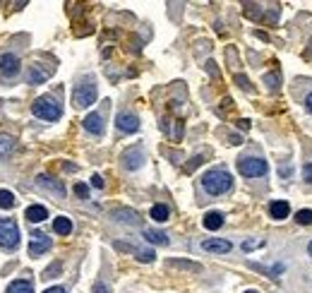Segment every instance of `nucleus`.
Instances as JSON below:
<instances>
[{
  "label": "nucleus",
  "mask_w": 312,
  "mask_h": 293,
  "mask_svg": "<svg viewBox=\"0 0 312 293\" xmlns=\"http://www.w3.org/2000/svg\"><path fill=\"white\" fill-rule=\"evenodd\" d=\"M202 188H204L207 195L216 197V195H224V192H228L233 188V178H230L226 168H211V171H207L202 176Z\"/></svg>",
  "instance_id": "nucleus-1"
},
{
  "label": "nucleus",
  "mask_w": 312,
  "mask_h": 293,
  "mask_svg": "<svg viewBox=\"0 0 312 293\" xmlns=\"http://www.w3.org/2000/svg\"><path fill=\"white\" fill-rule=\"evenodd\" d=\"M31 113L36 118H41V120H46V123H56L62 116V106L58 104L51 94H46V96H39L31 104Z\"/></svg>",
  "instance_id": "nucleus-2"
},
{
  "label": "nucleus",
  "mask_w": 312,
  "mask_h": 293,
  "mask_svg": "<svg viewBox=\"0 0 312 293\" xmlns=\"http://www.w3.org/2000/svg\"><path fill=\"white\" fill-rule=\"evenodd\" d=\"M96 101V84L91 77H84L77 87L72 89V104L75 108H86Z\"/></svg>",
  "instance_id": "nucleus-3"
},
{
  "label": "nucleus",
  "mask_w": 312,
  "mask_h": 293,
  "mask_svg": "<svg viewBox=\"0 0 312 293\" xmlns=\"http://www.w3.org/2000/svg\"><path fill=\"white\" fill-rule=\"evenodd\" d=\"M267 161L259 159V156H243L238 159V173L245 178H262L267 173Z\"/></svg>",
  "instance_id": "nucleus-4"
},
{
  "label": "nucleus",
  "mask_w": 312,
  "mask_h": 293,
  "mask_svg": "<svg viewBox=\"0 0 312 293\" xmlns=\"http://www.w3.org/2000/svg\"><path fill=\"white\" fill-rule=\"evenodd\" d=\"M20 245V229L12 219H0V248L15 250Z\"/></svg>",
  "instance_id": "nucleus-5"
},
{
  "label": "nucleus",
  "mask_w": 312,
  "mask_h": 293,
  "mask_svg": "<svg viewBox=\"0 0 312 293\" xmlns=\"http://www.w3.org/2000/svg\"><path fill=\"white\" fill-rule=\"evenodd\" d=\"M120 161H123V168H127V171H137V168H142L144 161H146L144 149L140 145L125 149V151H123V156H120Z\"/></svg>",
  "instance_id": "nucleus-6"
},
{
  "label": "nucleus",
  "mask_w": 312,
  "mask_h": 293,
  "mask_svg": "<svg viewBox=\"0 0 312 293\" xmlns=\"http://www.w3.org/2000/svg\"><path fill=\"white\" fill-rule=\"evenodd\" d=\"M115 127H118L120 132L132 135V132L140 130V118L135 116V113H130V111H120L118 118H115Z\"/></svg>",
  "instance_id": "nucleus-7"
},
{
  "label": "nucleus",
  "mask_w": 312,
  "mask_h": 293,
  "mask_svg": "<svg viewBox=\"0 0 312 293\" xmlns=\"http://www.w3.org/2000/svg\"><path fill=\"white\" fill-rule=\"evenodd\" d=\"M48 248H51V238H48V235L41 233V231L31 233V240H29V255H31V257H39V255H43Z\"/></svg>",
  "instance_id": "nucleus-8"
},
{
  "label": "nucleus",
  "mask_w": 312,
  "mask_h": 293,
  "mask_svg": "<svg viewBox=\"0 0 312 293\" xmlns=\"http://www.w3.org/2000/svg\"><path fill=\"white\" fill-rule=\"evenodd\" d=\"M17 72H20V58L15 53H0V75L10 80Z\"/></svg>",
  "instance_id": "nucleus-9"
},
{
  "label": "nucleus",
  "mask_w": 312,
  "mask_h": 293,
  "mask_svg": "<svg viewBox=\"0 0 312 293\" xmlns=\"http://www.w3.org/2000/svg\"><path fill=\"white\" fill-rule=\"evenodd\" d=\"M230 243L224 240V238H207V240H202V250L204 252H211V255H226L230 252Z\"/></svg>",
  "instance_id": "nucleus-10"
},
{
  "label": "nucleus",
  "mask_w": 312,
  "mask_h": 293,
  "mask_svg": "<svg viewBox=\"0 0 312 293\" xmlns=\"http://www.w3.org/2000/svg\"><path fill=\"white\" fill-rule=\"evenodd\" d=\"M48 77H51V70H46L43 65H39V63L29 65V70H27V82L29 84H43Z\"/></svg>",
  "instance_id": "nucleus-11"
},
{
  "label": "nucleus",
  "mask_w": 312,
  "mask_h": 293,
  "mask_svg": "<svg viewBox=\"0 0 312 293\" xmlns=\"http://www.w3.org/2000/svg\"><path fill=\"white\" fill-rule=\"evenodd\" d=\"M36 183L43 188V190H48V192H53L56 197H65V185L60 183V180H56V178H51V176H41L36 178Z\"/></svg>",
  "instance_id": "nucleus-12"
},
{
  "label": "nucleus",
  "mask_w": 312,
  "mask_h": 293,
  "mask_svg": "<svg viewBox=\"0 0 312 293\" xmlns=\"http://www.w3.org/2000/svg\"><path fill=\"white\" fill-rule=\"evenodd\" d=\"M84 130L89 132V135H104V118H101V113H89V116L84 118Z\"/></svg>",
  "instance_id": "nucleus-13"
},
{
  "label": "nucleus",
  "mask_w": 312,
  "mask_h": 293,
  "mask_svg": "<svg viewBox=\"0 0 312 293\" xmlns=\"http://www.w3.org/2000/svg\"><path fill=\"white\" fill-rule=\"evenodd\" d=\"M269 214H271V219L284 221V219H288V214H291V205L286 200H276V202L269 205Z\"/></svg>",
  "instance_id": "nucleus-14"
},
{
  "label": "nucleus",
  "mask_w": 312,
  "mask_h": 293,
  "mask_svg": "<svg viewBox=\"0 0 312 293\" xmlns=\"http://www.w3.org/2000/svg\"><path fill=\"white\" fill-rule=\"evenodd\" d=\"M113 219L120 221V224H130V226H137L140 224V214L135 209H115Z\"/></svg>",
  "instance_id": "nucleus-15"
},
{
  "label": "nucleus",
  "mask_w": 312,
  "mask_h": 293,
  "mask_svg": "<svg viewBox=\"0 0 312 293\" xmlns=\"http://www.w3.org/2000/svg\"><path fill=\"white\" fill-rule=\"evenodd\" d=\"M24 216H27V221H31V224H41V221L48 219V209L41 205H31V207H27Z\"/></svg>",
  "instance_id": "nucleus-16"
},
{
  "label": "nucleus",
  "mask_w": 312,
  "mask_h": 293,
  "mask_svg": "<svg viewBox=\"0 0 312 293\" xmlns=\"http://www.w3.org/2000/svg\"><path fill=\"white\" fill-rule=\"evenodd\" d=\"M202 224H204V229H209V231H219V229L224 226V214H221V211H207L204 219H202Z\"/></svg>",
  "instance_id": "nucleus-17"
},
{
  "label": "nucleus",
  "mask_w": 312,
  "mask_h": 293,
  "mask_svg": "<svg viewBox=\"0 0 312 293\" xmlns=\"http://www.w3.org/2000/svg\"><path fill=\"white\" fill-rule=\"evenodd\" d=\"M170 269H183V272H190V274H199L202 272V264L197 262H187V260H168Z\"/></svg>",
  "instance_id": "nucleus-18"
},
{
  "label": "nucleus",
  "mask_w": 312,
  "mask_h": 293,
  "mask_svg": "<svg viewBox=\"0 0 312 293\" xmlns=\"http://www.w3.org/2000/svg\"><path fill=\"white\" fill-rule=\"evenodd\" d=\"M149 216L156 221V224H166L170 216V209L166 205H154L151 207V211H149Z\"/></svg>",
  "instance_id": "nucleus-19"
},
{
  "label": "nucleus",
  "mask_w": 312,
  "mask_h": 293,
  "mask_svg": "<svg viewBox=\"0 0 312 293\" xmlns=\"http://www.w3.org/2000/svg\"><path fill=\"white\" fill-rule=\"evenodd\" d=\"M144 238L149 240V243H154V245H168V235L161 233V231H156V229H144Z\"/></svg>",
  "instance_id": "nucleus-20"
},
{
  "label": "nucleus",
  "mask_w": 312,
  "mask_h": 293,
  "mask_svg": "<svg viewBox=\"0 0 312 293\" xmlns=\"http://www.w3.org/2000/svg\"><path fill=\"white\" fill-rule=\"evenodd\" d=\"M53 231L58 235H70L72 233V221L67 216H58V219H53Z\"/></svg>",
  "instance_id": "nucleus-21"
},
{
  "label": "nucleus",
  "mask_w": 312,
  "mask_h": 293,
  "mask_svg": "<svg viewBox=\"0 0 312 293\" xmlns=\"http://www.w3.org/2000/svg\"><path fill=\"white\" fill-rule=\"evenodd\" d=\"M5 293H34V284L27 281V279H17V281H12V284L7 286Z\"/></svg>",
  "instance_id": "nucleus-22"
},
{
  "label": "nucleus",
  "mask_w": 312,
  "mask_h": 293,
  "mask_svg": "<svg viewBox=\"0 0 312 293\" xmlns=\"http://www.w3.org/2000/svg\"><path fill=\"white\" fill-rule=\"evenodd\" d=\"M15 205H17L15 195L10 190H0V209H12Z\"/></svg>",
  "instance_id": "nucleus-23"
},
{
  "label": "nucleus",
  "mask_w": 312,
  "mask_h": 293,
  "mask_svg": "<svg viewBox=\"0 0 312 293\" xmlns=\"http://www.w3.org/2000/svg\"><path fill=\"white\" fill-rule=\"evenodd\" d=\"M295 221H298L300 226H310L312 224V209H300V211L295 214Z\"/></svg>",
  "instance_id": "nucleus-24"
},
{
  "label": "nucleus",
  "mask_w": 312,
  "mask_h": 293,
  "mask_svg": "<svg viewBox=\"0 0 312 293\" xmlns=\"http://www.w3.org/2000/svg\"><path fill=\"white\" fill-rule=\"evenodd\" d=\"M264 84L269 89H276L279 84H281V77L276 75V72H269V75H264Z\"/></svg>",
  "instance_id": "nucleus-25"
},
{
  "label": "nucleus",
  "mask_w": 312,
  "mask_h": 293,
  "mask_svg": "<svg viewBox=\"0 0 312 293\" xmlns=\"http://www.w3.org/2000/svg\"><path fill=\"white\" fill-rule=\"evenodd\" d=\"M60 272H62V264H60V262H53L51 267H48V269H46V272H43V279H56Z\"/></svg>",
  "instance_id": "nucleus-26"
},
{
  "label": "nucleus",
  "mask_w": 312,
  "mask_h": 293,
  "mask_svg": "<svg viewBox=\"0 0 312 293\" xmlns=\"http://www.w3.org/2000/svg\"><path fill=\"white\" fill-rule=\"evenodd\" d=\"M10 151H12V140L7 135H2L0 137V156H7Z\"/></svg>",
  "instance_id": "nucleus-27"
},
{
  "label": "nucleus",
  "mask_w": 312,
  "mask_h": 293,
  "mask_svg": "<svg viewBox=\"0 0 312 293\" xmlns=\"http://www.w3.org/2000/svg\"><path fill=\"white\" fill-rule=\"evenodd\" d=\"M75 195H77V197H82V200H86V197H89V185L77 183V185H75Z\"/></svg>",
  "instance_id": "nucleus-28"
},
{
  "label": "nucleus",
  "mask_w": 312,
  "mask_h": 293,
  "mask_svg": "<svg viewBox=\"0 0 312 293\" xmlns=\"http://www.w3.org/2000/svg\"><path fill=\"white\" fill-rule=\"evenodd\" d=\"M91 293H111V289H108V284L96 281V284H94V289H91Z\"/></svg>",
  "instance_id": "nucleus-29"
},
{
  "label": "nucleus",
  "mask_w": 312,
  "mask_h": 293,
  "mask_svg": "<svg viewBox=\"0 0 312 293\" xmlns=\"http://www.w3.org/2000/svg\"><path fill=\"white\" fill-rule=\"evenodd\" d=\"M279 176H281V178H291V176H293V166H291V164L279 166Z\"/></svg>",
  "instance_id": "nucleus-30"
},
{
  "label": "nucleus",
  "mask_w": 312,
  "mask_h": 293,
  "mask_svg": "<svg viewBox=\"0 0 312 293\" xmlns=\"http://www.w3.org/2000/svg\"><path fill=\"white\" fill-rule=\"evenodd\" d=\"M303 178H305L308 183H312V161H308V164L303 166Z\"/></svg>",
  "instance_id": "nucleus-31"
},
{
  "label": "nucleus",
  "mask_w": 312,
  "mask_h": 293,
  "mask_svg": "<svg viewBox=\"0 0 312 293\" xmlns=\"http://www.w3.org/2000/svg\"><path fill=\"white\" fill-rule=\"evenodd\" d=\"M235 82H238V87H243V89H248L250 91V82H248V77H243V75H235Z\"/></svg>",
  "instance_id": "nucleus-32"
},
{
  "label": "nucleus",
  "mask_w": 312,
  "mask_h": 293,
  "mask_svg": "<svg viewBox=\"0 0 312 293\" xmlns=\"http://www.w3.org/2000/svg\"><path fill=\"white\" fill-rule=\"evenodd\" d=\"M91 185H94V188H104V178H101V176H91Z\"/></svg>",
  "instance_id": "nucleus-33"
},
{
  "label": "nucleus",
  "mask_w": 312,
  "mask_h": 293,
  "mask_svg": "<svg viewBox=\"0 0 312 293\" xmlns=\"http://www.w3.org/2000/svg\"><path fill=\"white\" fill-rule=\"evenodd\" d=\"M43 293H67V291H65L62 286H51V289H46Z\"/></svg>",
  "instance_id": "nucleus-34"
},
{
  "label": "nucleus",
  "mask_w": 312,
  "mask_h": 293,
  "mask_svg": "<svg viewBox=\"0 0 312 293\" xmlns=\"http://www.w3.org/2000/svg\"><path fill=\"white\" fill-rule=\"evenodd\" d=\"M259 245H264V243H245L243 250H255V248H259Z\"/></svg>",
  "instance_id": "nucleus-35"
},
{
  "label": "nucleus",
  "mask_w": 312,
  "mask_h": 293,
  "mask_svg": "<svg viewBox=\"0 0 312 293\" xmlns=\"http://www.w3.org/2000/svg\"><path fill=\"white\" fill-rule=\"evenodd\" d=\"M305 108H308V111L312 113V91L308 94V96H305Z\"/></svg>",
  "instance_id": "nucleus-36"
},
{
  "label": "nucleus",
  "mask_w": 312,
  "mask_h": 293,
  "mask_svg": "<svg viewBox=\"0 0 312 293\" xmlns=\"http://www.w3.org/2000/svg\"><path fill=\"white\" fill-rule=\"evenodd\" d=\"M238 127L240 130H250V120H238Z\"/></svg>",
  "instance_id": "nucleus-37"
},
{
  "label": "nucleus",
  "mask_w": 312,
  "mask_h": 293,
  "mask_svg": "<svg viewBox=\"0 0 312 293\" xmlns=\"http://www.w3.org/2000/svg\"><path fill=\"white\" fill-rule=\"evenodd\" d=\"M228 140H230V145H240V137H238V135H230Z\"/></svg>",
  "instance_id": "nucleus-38"
},
{
  "label": "nucleus",
  "mask_w": 312,
  "mask_h": 293,
  "mask_svg": "<svg viewBox=\"0 0 312 293\" xmlns=\"http://www.w3.org/2000/svg\"><path fill=\"white\" fill-rule=\"evenodd\" d=\"M308 255L312 257V240H310V245H308Z\"/></svg>",
  "instance_id": "nucleus-39"
},
{
  "label": "nucleus",
  "mask_w": 312,
  "mask_h": 293,
  "mask_svg": "<svg viewBox=\"0 0 312 293\" xmlns=\"http://www.w3.org/2000/svg\"><path fill=\"white\" fill-rule=\"evenodd\" d=\"M245 293H257V291H245Z\"/></svg>",
  "instance_id": "nucleus-40"
}]
</instances>
